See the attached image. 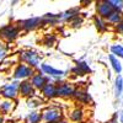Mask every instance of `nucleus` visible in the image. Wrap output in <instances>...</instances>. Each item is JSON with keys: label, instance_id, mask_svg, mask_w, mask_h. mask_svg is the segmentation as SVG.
I'll return each instance as SVG.
<instances>
[{"label": "nucleus", "instance_id": "obj_31", "mask_svg": "<svg viewBox=\"0 0 123 123\" xmlns=\"http://www.w3.org/2000/svg\"><path fill=\"white\" fill-rule=\"evenodd\" d=\"M115 30L117 31V32H118L119 35H122V36H123V20H122V21H121L117 26H115Z\"/></svg>", "mask_w": 123, "mask_h": 123}, {"label": "nucleus", "instance_id": "obj_29", "mask_svg": "<svg viewBox=\"0 0 123 123\" xmlns=\"http://www.w3.org/2000/svg\"><path fill=\"white\" fill-rule=\"evenodd\" d=\"M54 42H55V37H54L53 35H47V36L44 37V39H43V43H44V46H47V47H52V46L54 44Z\"/></svg>", "mask_w": 123, "mask_h": 123}, {"label": "nucleus", "instance_id": "obj_1", "mask_svg": "<svg viewBox=\"0 0 123 123\" xmlns=\"http://www.w3.org/2000/svg\"><path fill=\"white\" fill-rule=\"evenodd\" d=\"M18 59L21 60V63L33 68L35 70L38 69L41 67V62H42V55L38 54L36 50H32V49H25L22 50L21 53L18 54Z\"/></svg>", "mask_w": 123, "mask_h": 123}, {"label": "nucleus", "instance_id": "obj_3", "mask_svg": "<svg viewBox=\"0 0 123 123\" xmlns=\"http://www.w3.org/2000/svg\"><path fill=\"white\" fill-rule=\"evenodd\" d=\"M36 74V70L33 68H31L24 63H20L15 67L14 73H12V78L16 81H24V80H30L33 75Z\"/></svg>", "mask_w": 123, "mask_h": 123}, {"label": "nucleus", "instance_id": "obj_23", "mask_svg": "<svg viewBox=\"0 0 123 123\" xmlns=\"http://www.w3.org/2000/svg\"><path fill=\"white\" fill-rule=\"evenodd\" d=\"M123 92V78L121 75H117L115 80V95L116 97H119Z\"/></svg>", "mask_w": 123, "mask_h": 123}, {"label": "nucleus", "instance_id": "obj_16", "mask_svg": "<svg viewBox=\"0 0 123 123\" xmlns=\"http://www.w3.org/2000/svg\"><path fill=\"white\" fill-rule=\"evenodd\" d=\"M60 22L59 18V14H46L44 16H42V26L43 25H57Z\"/></svg>", "mask_w": 123, "mask_h": 123}, {"label": "nucleus", "instance_id": "obj_14", "mask_svg": "<svg viewBox=\"0 0 123 123\" xmlns=\"http://www.w3.org/2000/svg\"><path fill=\"white\" fill-rule=\"evenodd\" d=\"M73 97L76 101L81 102V104H84V105H87V104H90V102H91V96H90V94L87 92V90H85V89H76Z\"/></svg>", "mask_w": 123, "mask_h": 123}, {"label": "nucleus", "instance_id": "obj_24", "mask_svg": "<svg viewBox=\"0 0 123 123\" xmlns=\"http://www.w3.org/2000/svg\"><path fill=\"white\" fill-rule=\"evenodd\" d=\"M110 50H111V54H113L117 58L123 59V46H121V44H112L110 47Z\"/></svg>", "mask_w": 123, "mask_h": 123}, {"label": "nucleus", "instance_id": "obj_10", "mask_svg": "<svg viewBox=\"0 0 123 123\" xmlns=\"http://www.w3.org/2000/svg\"><path fill=\"white\" fill-rule=\"evenodd\" d=\"M31 84H32V86L36 89V90H42L48 83H52V79L48 78L47 75H44L42 71H37V73L30 79Z\"/></svg>", "mask_w": 123, "mask_h": 123}, {"label": "nucleus", "instance_id": "obj_8", "mask_svg": "<svg viewBox=\"0 0 123 123\" xmlns=\"http://www.w3.org/2000/svg\"><path fill=\"white\" fill-rule=\"evenodd\" d=\"M39 70L42 71L44 75H47L48 78L50 79H57V80H60L62 78H64L67 74L64 70H60V69H55L53 68L52 65H49L47 63H42L39 67Z\"/></svg>", "mask_w": 123, "mask_h": 123}, {"label": "nucleus", "instance_id": "obj_21", "mask_svg": "<svg viewBox=\"0 0 123 123\" xmlns=\"http://www.w3.org/2000/svg\"><path fill=\"white\" fill-rule=\"evenodd\" d=\"M108 60H110V63H111L112 69L115 70V73H116L117 75H121L123 68H122V64H121V62L118 60V58L115 57L113 54H110V55H108Z\"/></svg>", "mask_w": 123, "mask_h": 123}, {"label": "nucleus", "instance_id": "obj_27", "mask_svg": "<svg viewBox=\"0 0 123 123\" xmlns=\"http://www.w3.org/2000/svg\"><path fill=\"white\" fill-rule=\"evenodd\" d=\"M41 105H42V101H41L38 97H33V98L27 100V106L30 108H38Z\"/></svg>", "mask_w": 123, "mask_h": 123}, {"label": "nucleus", "instance_id": "obj_34", "mask_svg": "<svg viewBox=\"0 0 123 123\" xmlns=\"http://www.w3.org/2000/svg\"><path fill=\"white\" fill-rule=\"evenodd\" d=\"M0 123H4V117L0 115Z\"/></svg>", "mask_w": 123, "mask_h": 123}, {"label": "nucleus", "instance_id": "obj_17", "mask_svg": "<svg viewBox=\"0 0 123 123\" xmlns=\"http://www.w3.org/2000/svg\"><path fill=\"white\" fill-rule=\"evenodd\" d=\"M92 20H94V25H95V27H96V30L98 31V32H106V31L108 30V24H107V21L105 18L95 15Z\"/></svg>", "mask_w": 123, "mask_h": 123}, {"label": "nucleus", "instance_id": "obj_11", "mask_svg": "<svg viewBox=\"0 0 123 123\" xmlns=\"http://www.w3.org/2000/svg\"><path fill=\"white\" fill-rule=\"evenodd\" d=\"M112 11H113V9H112L111 4L108 3V0H101V1H97L96 3V12H97V16L102 17V18H107Z\"/></svg>", "mask_w": 123, "mask_h": 123}, {"label": "nucleus", "instance_id": "obj_5", "mask_svg": "<svg viewBox=\"0 0 123 123\" xmlns=\"http://www.w3.org/2000/svg\"><path fill=\"white\" fill-rule=\"evenodd\" d=\"M63 113L62 111L57 107H47L42 112V122L44 123H55L62 121Z\"/></svg>", "mask_w": 123, "mask_h": 123}, {"label": "nucleus", "instance_id": "obj_6", "mask_svg": "<svg viewBox=\"0 0 123 123\" xmlns=\"http://www.w3.org/2000/svg\"><path fill=\"white\" fill-rule=\"evenodd\" d=\"M17 26L20 27V30L22 31H33L37 27L42 26V17H30V18H25V20H18L17 21Z\"/></svg>", "mask_w": 123, "mask_h": 123}, {"label": "nucleus", "instance_id": "obj_28", "mask_svg": "<svg viewBox=\"0 0 123 123\" xmlns=\"http://www.w3.org/2000/svg\"><path fill=\"white\" fill-rule=\"evenodd\" d=\"M7 55V46L3 42V41H0V62H3Z\"/></svg>", "mask_w": 123, "mask_h": 123}, {"label": "nucleus", "instance_id": "obj_4", "mask_svg": "<svg viewBox=\"0 0 123 123\" xmlns=\"http://www.w3.org/2000/svg\"><path fill=\"white\" fill-rule=\"evenodd\" d=\"M18 83L20 81H12V83L4 84L0 87V96L5 100H15L18 96Z\"/></svg>", "mask_w": 123, "mask_h": 123}, {"label": "nucleus", "instance_id": "obj_30", "mask_svg": "<svg viewBox=\"0 0 123 123\" xmlns=\"http://www.w3.org/2000/svg\"><path fill=\"white\" fill-rule=\"evenodd\" d=\"M11 65H12L11 62H1V63H0V71H5V68H4V67L10 68Z\"/></svg>", "mask_w": 123, "mask_h": 123}, {"label": "nucleus", "instance_id": "obj_25", "mask_svg": "<svg viewBox=\"0 0 123 123\" xmlns=\"http://www.w3.org/2000/svg\"><path fill=\"white\" fill-rule=\"evenodd\" d=\"M83 22H84V18L79 15V16L74 17L73 20H70V21H69L68 24H69V26H70V27H73V28H78V27H80L81 25H83Z\"/></svg>", "mask_w": 123, "mask_h": 123}, {"label": "nucleus", "instance_id": "obj_13", "mask_svg": "<svg viewBox=\"0 0 123 123\" xmlns=\"http://www.w3.org/2000/svg\"><path fill=\"white\" fill-rule=\"evenodd\" d=\"M71 73L75 75H85V74L91 73V68L86 62L80 60V62H76V65L71 69Z\"/></svg>", "mask_w": 123, "mask_h": 123}, {"label": "nucleus", "instance_id": "obj_35", "mask_svg": "<svg viewBox=\"0 0 123 123\" xmlns=\"http://www.w3.org/2000/svg\"><path fill=\"white\" fill-rule=\"evenodd\" d=\"M55 123H65L64 121H59V122H55Z\"/></svg>", "mask_w": 123, "mask_h": 123}, {"label": "nucleus", "instance_id": "obj_20", "mask_svg": "<svg viewBox=\"0 0 123 123\" xmlns=\"http://www.w3.org/2000/svg\"><path fill=\"white\" fill-rule=\"evenodd\" d=\"M14 108V104L11 100H3L0 101V115H7L12 111Z\"/></svg>", "mask_w": 123, "mask_h": 123}, {"label": "nucleus", "instance_id": "obj_7", "mask_svg": "<svg viewBox=\"0 0 123 123\" xmlns=\"http://www.w3.org/2000/svg\"><path fill=\"white\" fill-rule=\"evenodd\" d=\"M75 90V86L69 81H60L57 84V97H73Z\"/></svg>", "mask_w": 123, "mask_h": 123}, {"label": "nucleus", "instance_id": "obj_18", "mask_svg": "<svg viewBox=\"0 0 123 123\" xmlns=\"http://www.w3.org/2000/svg\"><path fill=\"white\" fill-rule=\"evenodd\" d=\"M69 119L71 122H75V123L83 122V119H84V111H83V108L76 107L74 110H71V112L69 113Z\"/></svg>", "mask_w": 123, "mask_h": 123}, {"label": "nucleus", "instance_id": "obj_19", "mask_svg": "<svg viewBox=\"0 0 123 123\" xmlns=\"http://www.w3.org/2000/svg\"><path fill=\"white\" fill-rule=\"evenodd\" d=\"M123 20V11H116V10H113L112 11V14L106 18L107 24L110 25H113V26H117L121 21Z\"/></svg>", "mask_w": 123, "mask_h": 123}, {"label": "nucleus", "instance_id": "obj_9", "mask_svg": "<svg viewBox=\"0 0 123 123\" xmlns=\"http://www.w3.org/2000/svg\"><path fill=\"white\" fill-rule=\"evenodd\" d=\"M18 95L28 100L36 97V89L32 86L30 80H24L18 83Z\"/></svg>", "mask_w": 123, "mask_h": 123}, {"label": "nucleus", "instance_id": "obj_32", "mask_svg": "<svg viewBox=\"0 0 123 123\" xmlns=\"http://www.w3.org/2000/svg\"><path fill=\"white\" fill-rule=\"evenodd\" d=\"M107 123H118V112H117V113H115L113 116H112V117H111V119H110Z\"/></svg>", "mask_w": 123, "mask_h": 123}, {"label": "nucleus", "instance_id": "obj_33", "mask_svg": "<svg viewBox=\"0 0 123 123\" xmlns=\"http://www.w3.org/2000/svg\"><path fill=\"white\" fill-rule=\"evenodd\" d=\"M118 118H119V122L123 123V110H121V111L118 112Z\"/></svg>", "mask_w": 123, "mask_h": 123}, {"label": "nucleus", "instance_id": "obj_2", "mask_svg": "<svg viewBox=\"0 0 123 123\" xmlns=\"http://www.w3.org/2000/svg\"><path fill=\"white\" fill-rule=\"evenodd\" d=\"M20 27L17 24H7L0 27V41L5 43H12L20 36Z\"/></svg>", "mask_w": 123, "mask_h": 123}, {"label": "nucleus", "instance_id": "obj_26", "mask_svg": "<svg viewBox=\"0 0 123 123\" xmlns=\"http://www.w3.org/2000/svg\"><path fill=\"white\" fill-rule=\"evenodd\" d=\"M108 3L116 11H123V0H108Z\"/></svg>", "mask_w": 123, "mask_h": 123}, {"label": "nucleus", "instance_id": "obj_22", "mask_svg": "<svg viewBox=\"0 0 123 123\" xmlns=\"http://www.w3.org/2000/svg\"><path fill=\"white\" fill-rule=\"evenodd\" d=\"M42 122V112L33 111L28 113L25 118V123H41Z\"/></svg>", "mask_w": 123, "mask_h": 123}, {"label": "nucleus", "instance_id": "obj_15", "mask_svg": "<svg viewBox=\"0 0 123 123\" xmlns=\"http://www.w3.org/2000/svg\"><path fill=\"white\" fill-rule=\"evenodd\" d=\"M79 7H71L69 10H67V11L64 12H60L59 14V18H60V22H69L70 20H73L74 17L79 16Z\"/></svg>", "mask_w": 123, "mask_h": 123}, {"label": "nucleus", "instance_id": "obj_12", "mask_svg": "<svg viewBox=\"0 0 123 123\" xmlns=\"http://www.w3.org/2000/svg\"><path fill=\"white\" fill-rule=\"evenodd\" d=\"M41 94H42L43 97L52 100L54 97H57V84H54L53 81L52 83H48L42 90H41Z\"/></svg>", "mask_w": 123, "mask_h": 123}]
</instances>
